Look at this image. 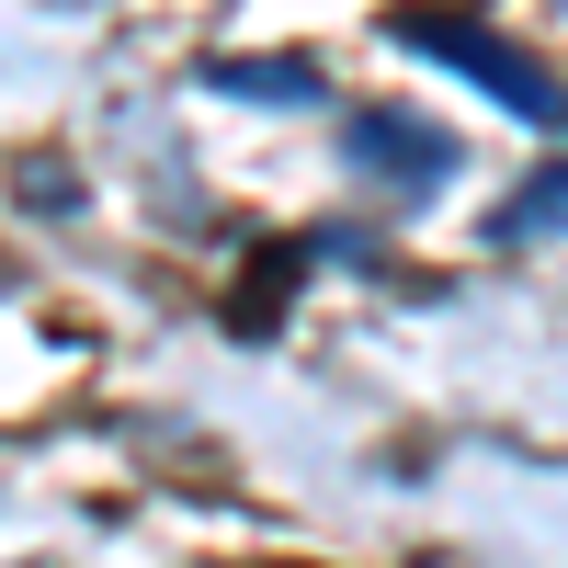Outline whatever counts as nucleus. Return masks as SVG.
<instances>
[{
    "instance_id": "4",
    "label": "nucleus",
    "mask_w": 568,
    "mask_h": 568,
    "mask_svg": "<svg viewBox=\"0 0 568 568\" xmlns=\"http://www.w3.org/2000/svg\"><path fill=\"white\" fill-rule=\"evenodd\" d=\"M205 91H240V103H318V58H205Z\"/></svg>"
},
{
    "instance_id": "1",
    "label": "nucleus",
    "mask_w": 568,
    "mask_h": 568,
    "mask_svg": "<svg viewBox=\"0 0 568 568\" xmlns=\"http://www.w3.org/2000/svg\"><path fill=\"white\" fill-rule=\"evenodd\" d=\"M387 34L409 45V58H444L455 80H478L489 103H511L524 125H568V91H557V69H535L511 34H489L478 12H444V0H409V12H387Z\"/></svg>"
},
{
    "instance_id": "2",
    "label": "nucleus",
    "mask_w": 568,
    "mask_h": 568,
    "mask_svg": "<svg viewBox=\"0 0 568 568\" xmlns=\"http://www.w3.org/2000/svg\"><path fill=\"white\" fill-rule=\"evenodd\" d=\"M342 160L364 182H387V194H444V182H455V136L433 114H353L342 125Z\"/></svg>"
},
{
    "instance_id": "6",
    "label": "nucleus",
    "mask_w": 568,
    "mask_h": 568,
    "mask_svg": "<svg viewBox=\"0 0 568 568\" xmlns=\"http://www.w3.org/2000/svg\"><path fill=\"white\" fill-rule=\"evenodd\" d=\"M12 194H23V205H80V171H69V160H45V149H34V160L12 171Z\"/></svg>"
},
{
    "instance_id": "5",
    "label": "nucleus",
    "mask_w": 568,
    "mask_h": 568,
    "mask_svg": "<svg viewBox=\"0 0 568 568\" xmlns=\"http://www.w3.org/2000/svg\"><path fill=\"white\" fill-rule=\"evenodd\" d=\"M557 227H568V160H546L524 194L489 216V240H500V251H524V240H557Z\"/></svg>"
},
{
    "instance_id": "3",
    "label": "nucleus",
    "mask_w": 568,
    "mask_h": 568,
    "mask_svg": "<svg viewBox=\"0 0 568 568\" xmlns=\"http://www.w3.org/2000/svg\"><path fill=\"white\" fill-rule=\"evenodd\" d=\"M296 273H318V240H262L251 251V273L240 284H227V342H273V329H284V296H296Z\"/></svg>"
}]
</instances>
